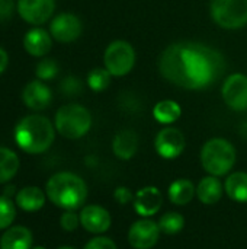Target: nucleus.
<instances>
[{
  "label": "nucleus",
  "instance_id": "f257e3e1",
  "mask_svg": "<svg viewBox=\"0 0 247 249\" xmlns=\"http://www.w3.org/2000/svg\"><path fill=\"white\" fill-rule=\"evenodd\" d=\"M223 55L204 44L176 42L165 48L159 58L160 74L170 83L191 90L214 85L224 73Z\"/></svg>",
  "mask_w": 247,
  "mask_h": 249
},
{
  "label": "nucleus",
  "instance_id": "f03ea898",
  "mask_svg": "<svg viewBox=\"0 0 247 249\" xmlns=\"http://www.w3.org/2000/svg\"><path fill=\"white\" fill-rule=\"evenodd\" d=\"M55 125L42 115L23 117L15 128V142L25 153L39 155L47 152L55 139Z\"/></svg>",
  "mask_w": 247,
  "mask_h": 249
},
{
  "label": "nucleus",
  "instance_id": "7ed1b4c3",
  "mask_svg": "<svg viewBox=\"0 0 247 249\" xmlns=\"http://www.w3.org/2000/svg\"><path fill=\"white\" fill-rule=\"evenodd\" d=\"M45 194L52 204L63 210H77L87 198V185L73 172L54 174L45 187Z\"/></svg>",
  "mask_w": 247,
  "mask_h": 249
},
{
  "label": "nucleus",
  "instance_id": "20e7f679",
  "mask_svg": "<svg viewBox=\"0 0 247 249\" xmlns=\"http://www.w3.org/2000/svg\"><path fill=\"white\" fill-rule=\"evenodd\" d=\"M236 163L234 146L223 137L208 140L201 150V165L208 175L224 177Z\"/></svg>",
  "mask_w": 247,
  "mask_h": 249
},
{
  "label": "nucleus",
  "instance_id": "39448f33",
  "mask_svg": "<svg viewBox=\"0 0 247 249\" xmlns=\"http://www.w3.org/2000/svg\"><path fill=\"white\" fill-rule=\"evenodd\" d=\"M55 130L68 140H77L86 136L92 127V114L79 104L61 107L55 114Z\"/></svg>",
  "mask_w": 247,
  "mask_h": 249
},
{
  "label": "nucleus",
  "instance_id": "423d86ee",
  "mask_svg": "<svg viewBox=\"0 0 247 249\" xmlns=\"http://www.w3.org/2000/svg\"><path fill=\"white\" fill-rule=\"evenodd\" d=\"M213 20L224 29H240L247 25V0H211Z\"/></svg>",
  "mask_w": 247,
  "mask_h": 249
},
{
  "label": "nucleus",
  "instance_id": "0eeeda50",
  "mask_svg": "<svg viewBox=\"0 0 247 249\" xmlns=\"http://www.w3.org/2000/svg\"><path fill=\"white\" fill-rule=\"evenodd\" d=\"M105 69L115 77L127 76L135 64V51L134 47L122 39L112 41L103 54Z\"/></svg>",
  "mask_w": 247,
  "mask_h": 249
},
{
  "label": "nucleus",
  "instance_id": "6e6552de",
  "mask_svg": "<svg viewBox=\"0 0 247 249\" xmlns=\"http://www.w3.org/2000/svg\"><path fill=\"white\" fill-rule=\"evenodd\" d=\"M186 146L183 133L176 127L162 128L154 139V149L157 155L163 159L172 160L179 158Z\"/></svg>",
  "mask_w": 247,
  "mask_h": 249
},
{
  "label": "nucleus",
  "instance_id": "1a4fd4ad",
  "mask_svg": "<svg viewBox=\"0 0 247 249\" xmlns=\"http://www.w3.org/2000/svg\"><path fill=\"white\" fill-rule=\"evenodd\" d=\"M221 96L226 105L233 111L247 109V76L243 73L230 74L221 88Z\"/></svg>",
  "mask_w": 247,
  "mask_h": 249
},
{
  "label": "nucleus",
  "instance_id": "9d476101",
  "mask_svg": "<svg viewBox=\"0 0 247 249\" xmlns=\"http://www.w3.org/2000/svg\"><path fill=\"white\" fill-rule=\"evenodd\" d=\"M159 223L144 217L131 225L128 231V244L134 249H151L160 238Z\"/></svg>",
  "mask_w": 247,
  "mask_h": 249
},
{
  "label": "nucleus",
  "instance_id": "9b49d317",
  "mask_svg": "<svg viewBox=\"0 0 247 249\" xmlns=\"http://www.w3.org/2000/svg\"><path fill=\"white\" fill-rule=\"evenodd\" d=\"M83 31L82 20L73 13H60L49 23V34L58 42H73Z\"/></svg>",
  "mask_w": 247,
  "mask_h": 249
},
{
  "label": "nucleus",
  "instance_id": "f8f14e48",
  "mask_svg": "<svg viewBox=\"0 0 247 249\" xmlns=\"http://www.w3.org/2000/svg\"><path fill=\"white\" fill-rule=\"evenodd\" d=\"M55 10V0H17L20 18L31 25L45 23Z\"/></svg>",
  "mask_w": 247,
  "mask_h": 249
},
{
  "label": "nucleus",
  "instance_id": "ddd939ff",
  "mask_svg": "<svg viewBox=\"0 0 247 249\" xmlns=\"http://www.w3.org/2000/svg\"><path fill=\"white\" fill-rule=\"evenodd\" d=\"M80 225L90 233L99 235L105 233L111 228V214L109 212L98 204L84 206L80 212Z\"/></svg>",
  "mask_w": 247,
  "mask_h": 249
},
{
  "label": "nucleus",
  "instance_id": "4468645a",
  "mask_svg": "<svg viewBox=\"0 0 247 249\" xmlns=\"http://www.w3.org/2000/svg\"><path fill=\"white\" fill-rule=\"evenodd\" d=\"M163 204V194L157 187H144L134 197V210L143 217L154 216Z\"/></svg>",
  "mask_w": 247,
  "mask_h": 249
},
{
  "label": "nucleus",
  "instance_id": "2eb2a0df",
  "mask_svg": "<svg viewBox=\"0 0 247 249\" xmlns=\"http://www.w3.org/2000/svg\"><path fill=\"white\" fill-rule=\"evenodd\" d=\"M22 99L28 108L33 111H41L51 104L52 93L51 89L42 80H32L23 88Z\"/></svg>",
  "mask_w": 247,
  "mask_h": 249
},
{
  "label": "nucleus",
  "instance_id": "dca6fc26",
  "mask_svg": "<svg viewBox=\"0 0 247 249\" xmlns=\"http://www.w3.org/2000/svg\"><path fill=\"white\" fill-rule=\"evenodd\" d=\"M23 47L28 54L33 57H44L52 47V36L42 28H33L26 32L23 38Z\"/></svg>",
  "mask_w": 247,
  "mask_h": 249
},
{
  "label": "nucleus",
  "instance_id": "f3484780",
  "mask_svg": "<svg viewBox=\"0 0 247 249\" xmlns=\"http://www.w3.org/2000/svg\"><path fill=\"white\" fill-rule=\"evenodd\" d=\"M114 155L121 160H130L138 150V136L132 130H121L115 134L112 142Z\"/></svg>",
  "mask_w": 247,
  "mask_h": 249
},
{
  "label": "nucleus",
  "instance_id": "a211bd4d",
  "mask_svg": "<svg viewBox=\"0 0 247 249\" xmlns=\"http://www.w3.org/2000/svg\"><path fill=\"white\" fill-rule=\"evenodd\" d=\"M197 197L205 206L217 204L223 197V182L218 177L208 175L202 178L197 187Z\"/></svg>",
  "mask_w": 247,
  "mask_h": 249
},
{
  "label": "nucleus",
  "instance_id": "6ab92c4d",
  "mask_svg": "<svg viewBox=\"0 0 247 249\" xmlns=\"http://www.w3.org/2000/svg\"><path fill=\"white\" fill-rule=\"evenodd\" d=\"M31 247L32 233L25 226L9 228L0 239V249H31Z\"/></svg>",
  "mask_w": 247,
  "mask_h": 249
},
{
  "label": "nucleus",
  "instance_id": "aec40b11",
  "mask_svg": "<svg viewBox=\"0 0 247 249\" xmlns=\"http://www.w3.org/2000/svg\"><path fill=\"white\" fill-rule=\"evenodd\" d=\"M15 204L23 212H38L45 204V193L38 187H25L16 193Z\"/></svg>",
  "mask_w": 247,
  "mask_h": 249
},
{
  "label": "nucleus",
  "instance_id": "412c9836",
  "mask_svg": "<svg viewBox=\"0 0 247 249\" xmlns=\"http://www.w3.org/2000/svg\"><path fill=\"white\" fill-rule=\"evenodd\" d=\"M195 194H197L195 185L192 184L191 179H186V178H179L173 181L167 191L169 200L175 206H186L188 203L192 201Z\"/></svg>",
  "mask_w": 247,
  "mask_h": 249
},
{
  "label": "nucleus",
  "instance_id": "4be33fe9",
  "mask_svg": "<svg viewBox=\"0 0 247 249\" xmlns=\"http://www.w3.org/2000/svg\"><path fill=\"white\" fill-rule=\"evenodd\" d=\"M182 115V108L176 101L163 99L159 101L153 108V117L157 123L163 125H170L178 121Z\"/></svg>",
  "mask_w": 247,
  "mask_h": 249
},
{
  "label": "nucleus",
  "instance_id": "5701e85b",
  "mask_svg": "<svg viewBox=\"0 0 247 249\" xmlns=\"http://www.w3.org/2000/svg\"><path fill=\"white\" fill-rule=\"evenodd\" d=\"M224 191L231 200L247 203V172L231 174L224 182Z\"/></svg>",
  "mask_w": 247,
  "mask_h": 249
},
{
  "label": "nucleus",
  "instance_id": "b1692460",
  "mask_svg": "<svg viewBox=\"0 0 247 249\" xmlns=\"http://www.w3.org/2000/svg\"><path fill=\"white\" fill-rule=\"evenodd\" d=\"M19 158L17 155L7 149L0 146V184L9 182L19 171Z\"/></svg>",
  "mask_w": 247,
  "mask_h": 249
},
{
  "label": "nucleus",
  "instance_id": "393cba45",
  "mask_svg": "<svg viewBox=\"0 0 247 249\" xmlns=\"http://www.w3.org/2000/svg\"><path fill=\"white\" fill-rule=\"evenodd\" d=\"M157 223H159V228H160L162 233H166V235H176V233H179V232L183 229V226H185V219H183V216H182L181 213L169 212V213L163 214Z\"/></svg>",
  "mask_w": 247,
  "mask_h": 249
},
{
  "label": "nucleus",
  "instance_id": "a878e982",
  "mask_svg": "<svg viewBox=\"0 0 247 249\" xmlns=\"http://www.w3.org/2000/svg\"><path fill=\"white\" fill-rule=\"evenodd\" d=\"M111 77L112 74L103 67H96V69H92L87 74V85L89 88L99 93V92H103L105 89H108V86L111 85Z\"/></svg>",
  "mask_w": 247,
  "mask_h": 249
},
{
  "label": "nucleus",
  "instance_id": "bb28decb",
  "mask_svg": "<svg viewBox=\"0 0 247 249\" xmlns=\"http://www.w3.org/2000/svg\"><path fill=\"white\" fill-rule=\"evenodd\" d=\"M15 217H16L15 203L7 197L0 196V231L10 228Z\"/></svg>",
  "mask_w": 247,
  "mask_h": 249
},
{
  "label": "nucleus",
  "instance_id": "cd10ccee",
  "mask_svg": "<svg viewBox=\"0 0 247 249\" xmlns=\"http://www.w3.org/2000/svg\"><path fill=\"white\" fill-rule=\"evenodd\" d=\"M58 64L52 58H42L36 66V77L39 80H51L58 74Z\"/></svg>",
  "mask_w": 247,
  "mask_h": 249
},
{
  "label": "nucleus",
  "instance_id": "c85d7f7f",
  "mask_svg": "<svg viewBox=\"0 0 247 249\" xmlns=\"http://www.w3.org/2000/svg\"><path fill=\"white\" fill-rule=\"evenodd\" d=\"M60 225L66 232H74L80 225V216H77L73 210H66V213L60 217Z\"/></svg>",
  "mask_w": 247,
  "mask_h": 249
},
{
  "label": "nucleus",
  "instance_id": "c756f323",
  "mask_svg": "<svg viewBox=\"0 0 247 249\" xmlns=\"http://www.w3.org/2000/svg\"><path fill=\"white\" fill-rule=\"evenodd\" d=\"M82 89H83V86H82L80 79H77L74 76H68L61 82V90L66 95H79L82 92Z\"/></svg>",
  "mask_w": 247,
  "mask_h": 249
},
{
  "label": "nucleus",
  "instance_id": "7c9ffc66",
  "mask_svg": "<svg viewBox=\"0 0 247 249\" xmlns=\"http://www.w3.org/2000/svg\"><path fill=\"white\" fill-rule=\"evenodd\" d=\"M83 249H118L116 248V244L109 239V238H105V236H98V238H93L90 239Z\"/></svg>",
  "mask_w": 247,
  "mask_h": 249
},
{
  "label": "nucleus",
  "instance_id": "2f4dec72",
  "mask_svg": "<svg viewBox=\"0 0 247 249\" xmlns=\"http://www.w3.org/2000/svg\"><path fill=\"white\" fill-rule=\"evenodd\" d=\"M114 198H115L119 204H122V206H125V204L134 201L132 191H131L130 188H127V187H118V188L115 190V193H114Z\"/></svg>",
  "mask_w": 247,
  "mask_h": 249
},
{
  "label": "nucleus",
  "instance_id": "473e14b6",
  "mask_svg": "<svg viewBox=\"0 0 247 249\" xmlns=\"http://www.w3.org/2000/svg\"><path fill=\"white\" fill-rule=\"evenodd\" d=\"M13 0H0V20H6L13 13Z\"/></svg>",
  "mask_w": 247,
  "mask_h": 249
},
{
  "label": "nucleus",
  "instance_id": "72a5a7b5",
  "mask_svg": "<svg viewBox=\"0 0 247 249\" xmlns=\"http://www.w3.org/2000/svg\"><path fill=\"white\" fill-rule=\"evenodd\" d=\"M7 64H9V55H7V53L0 47V74L6 70Z\"/></svg>",
  "mask_w": 247,
  "mask_h": 249
},
{
  "label": "nucleus",
  "instance_id": "f704fd0d",
  "mask_svg": "<svg viewBox=\"0 0 247 249\" xmlns=\"http://www.w3.org/2000/svg\"><path fill=\"white\" fill-rule=\"evenodd\" d=\"M13 191H15V187H13V185H10L9 188H6V190H4V197L10 198V197L13 196Z\"/></svg>",
  "mask_w": 247,
  "mask_h": 249
},
{
  "label": "nucleus",
  "instance_id": "c9c22d12",
  "mask_svg": "<svg viewBox=\"0 0 247 249\" xmlns=\"http://www.w3.org/2000/svg\"><path fill=\"white\" fill-rule=\"evenodd\" d=\"M58 249H76V248H73V247H60Z\"/></svg>",
  "mask_w": 247,
  "mask_h": 249
},
{
  "label": "nucleus",
  "instance_id": "e433bc0d",
  "mask_svg": "<svg viewBox=\"0 0 247 249\" xmlns=\"http://www.w3.org/2000/svg\"><path fill=\"white\" fill-rule=\"evenodd\" d=\"M32 249H47V248H44V247H35V248H32Z\"/></svg>",
  "mask_w": 247,
  "mask_h": 249
}]
</instances>
